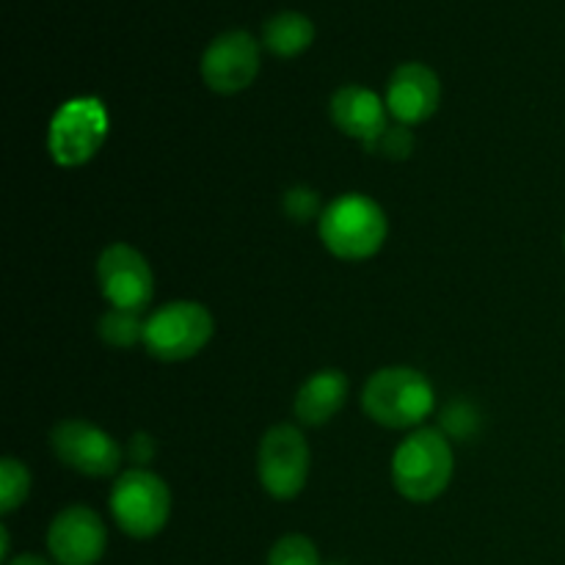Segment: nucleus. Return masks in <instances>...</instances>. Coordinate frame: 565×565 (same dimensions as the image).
Here are the masks:
<instances>
[{"mask_svg":"<svg viewBox=\"0 0 565 565\" xmlns=\"http://www.w3.org/2000/svg\"><path fill=\"white\" fill-rule=\"evenodd\" d=\"M97 279L114 309L143 312L154 296V274L147 257L127 243H110L97 259Z\"/></svg>","mask_w":565,"mask_h":565,"instance_id":"nucleus-8","label":"nucleus"},{"mask_svg":"<svg viewBox=\"0 0 565 565\" xmlns=\"http://www.w3.org/2000/svg\"><path fill=\"white\" fill-rule=\"evenodd\" d=\"M28 491H31V475L25 463L17 458H3L0 461V511H17L28 500Z\"/></svg>","mask_w":565,"mask_h":565,"instance_id":"nucleus-17","label":"nucleus"},{"mask_svg":"<svg viewBox=\"0 0 565 565\" xmlns=\"http://www.w3.org/2000/svg\"><path fill=\"white\" fill-rule=\"evenodd\" d=\"M362 408L373 423L384 428H419L434 414L436 395L430 381L419 370L395 364L370 375L362 390Z\"/></svg>","mask_w":565,"mask_h":565,"instance_id":"nucleus-3","label":"nucleus"},{"mask_svg":"<svg viewBox=\"0 0 565 565\" xmlns=\"http://www.w3.org/2000/svg\"><path fill=\"white\" fill-rule=\"evenodd\" d=\"M441 81L430 66L419 61L401 64L386 86V110L401 125H419L439 110Z\"/></svg>","mask_w":565,"mask_h":565,"instance_id":"nucleus-12","label":"nucleus"},{"mask_svg":"<svg viewBox=\"0 0 565 565\" xmlns=\"http://www.w3.org/2000/svg\"><path fill=\"white\" fill-rule=\"evenodd\" d=\"M108 136V110L99 99L77 97L58 108L50 121L47 147L58 166L75 169L88 163Z\"/></svg>","mask_w":565,"mask_h":565,"instance_id":"nucleus-6","label":"nucleus"},{"mask_svg":"<svg viewBox=\"0 0 565 565\" xmlns=\"http://www.w3.org/2000/svg\"><path fill=\"white\" fill-rule=\"evenodd\" d=\"M331 565H342V563H331Z\"/></svg>","mask_w":565,"mask_h":565,"instance_id":"nucleus-22","label":"nucleus"},{"mask_svg":"<svg viewBox=\"0 0 565 565\" xmlns=\"http://www.w3.org/2000/svg\"><path fill=\"white\" fill-rule=\"evenodd\" d=\"M108 505L121 533L147 541L169 524L171 491L160 475L149 472V469H130L116 478Z\"/></svg>","mask_w":565,"mask_h":565,"instance_id":"nucleus-4","label":"nucleus"},{"mask_svg":"<svg viewBox=\"0 0 565 565\" xmlns=\"http://www.w3.org/2000/svg\"><path fill=\"white\" fill-rule=\"evenodd\" d=\"M143 326L147 320H141V312H127V309H114L103 315L99 320V337H103L105 345L110 348H132L136 342H143Z\"/></svg>","mask_w":565,"mask_h":565,"instance_id":"nucleus-16","label":"nucleus"},{"mask_svg":"<svg viewBox=\"0 0 565 565\" xmlns=\"http://www.w3.org/2000/svg\"><path fill=\"white\" fill-rule=\"evenodd\" d=\"M9 565H50V563L39 555H20V557H14Z\"/></svg>","mask_w":565,"mask_h":565,"instance_id":"nucleus-21","label":"nucleus"},{"mask_svg":"<svg viewBox=\"0 0 565 565\" xmlns=\"http://www.w3.org/2000/svg\"><path fill=\"white\" fill-rule=\"evenodd\" d=\"M318 232L323 246L337 259L362 263L381 252L390 235V221L375 199L364 193H342L334 202L326 204Z\"/></svg>","mask_w":565,"mask_h":565,"instance_id":"nucleus-1","label":"nucleus"},{"mask_svg":"<svg viewBox=\"0 0 565 565\" xmlns=\"http://www.w3.org/2000/svg\"><path fill=\"white\" fill-rule=\"evenodd\" d=\"M348 375L342 370H320L312 379H307L298 390L292 412H296L298 423L309 425V428H320V425L331 423L337 414L342 412L348 401Z\"/></svg>","mask_w":565,"mask_h":565,"instance_id":"nucleus-14","label":"nucleus"},{"mask_svg":"<svg viewBox=\"0 0 565 565\" xmlns=\"http://www.w3.org/2000/svg\"><path fill=\"white\" fill-rule=\"evenodd\" d=\"M563 246H565V235H563Z\"/></svg>","mask_w":565,"mask_h":565,"instance_id":"nucleus-23","label":"nucleus"},{"mask_svg":"<svg viewBox=\"0 0 565 565\" xmlns=\"http://www.w3.org/2000/svg\"><path fill=\"white\" fill-rule=\"evenodd\" d=\"M312 467V452L296 425H274L265 430L257 450V475L274 500H292L303 491Z\"/></svg>","mask_w":565,"mask_h":565,"instance_id":"nucleus-7","label":"nucleus"},{"mask_svg":"<svg viewBox=\"0 0 565 565\" xmlns=\"http://www.w3.org/2000/svg\"><path fill=\"white\" fill-rule=\"evenodd\" d=\"M202 81L215 94H237L259 72V42L248 31L218 33L202 55Z\"/></svg>","mask_w":565,"mask_h":565,"instance_id":"nucleus-10","label":"nucleus"},{"mask_svg":"<svg viewBox=\"0 0 565 565\" xmlns=\"http://www.w3.org/2000/svg\"><path fill=\"white\" fill-rule=\"evenodd\" d=\"M367 152H379L390 160H406L414 152V132L408 125H390L379 136V141L370 143Z\"/></svg>","mask_w":565,"mask_h":565,"instance_id":"nucleus-19","label":"nucleus"},{"mask_svg":"<svg viewBox=\"0 0 565 565\" xmlns=\"http://www.w3.org/2000/svg\"><path fill=\"white\" fill-rule=\"evenodd\" d=\"M329 114L337 130L345 132L348 138L362 141L364 149L379 141L381 132L390 127V121H386V116H390L386 99H381L373 88L359 86V83L337 88L329 103Z\"/></svg>","mask_w":565,"mask_h":565,"instance_id":"nucleus-13","label":"nucleus"},{"mask_svg":"<svg viewBox=\"0 0 565 565\" xmlns=\"http://www.w3.org/2000/svg\"><path fill=\"white\" fill-rule=\"evenodd\" d=\"M50 447L64 467L86 478H110L121 467V447L114 436L86 419H61L50 434Z\"/></svg>","mask_w":565,"mask_h":565,"instance_id":"nucleus-9","label":"nucleus"},{"mask_svg":"<svg viewBox=\"0 0 565 565\" xmlns=\"http://www.w3.org/2000/svg\"><path fill=\"white\" fill-rule=\"evenodd\" d=\"M108 546V530L97 511L70 505L50 522L47 550L58 565H97Z\"/></svg>","mask_w":565,"mask_h":565,"instance_id":"nucleus-11","label":"nucleus"},{"mask_svg":"<svg viewBox=\"0 0 565 565\" xmlns=\"http://www.w3.org/2000/svg\"><path fill=\"white\" fill-rule=\"evenodd\" d=\"M315 22L301 11H279L263 25V44L276 58H296L312 47Z\"/></svg>","mask_w":565,"mask_h":565,"instance_id":"nucleus-15","label":"nucleus"},{"mask_svg":"<svg viewBox=\"0 0 565 565\" xmlns=\"http://www.w3.org/2000/svg\"><path fill=\"white\" fill-rule=\"evenodd\" d=\"M281 207H285L287 218H292L296 224H307V221L318 218L323 215L326 207H320V196L312 191V188H292V191L285 193V202H281Z\"/></svg>","mask_w":565,"mask_h":565,"instance_id":"nucleus-20","label":"nucleus"},{"mask_svg":"<svg viewBox=\"0 0 565 565\" xmlns=\"http://www.w3.org/2000/svg\"><path fill=\"white\" fill-rule=\"evenodd\" d=\"M215 320L199 301H171L154 309L143 326V348L160 362H185L213 340Z\"/></svg>","mask_w":565,"mask_h":565,"instance_id":"nucleus-5","label":"nucleus"},{"mask_svg":"<svg viewBox=\"0 0 565 565\" xmlns=\"http://www.w3.org/2000/svg\"><path fill=\"white\" fill-rule=\"evenodd\" d=\"M265 565H320L318 546L307 535H285L268 552Z\"/></svg>","mask_w":565,"mask_h":565,"instance_id":"nucleus-18","label":"nucleus"},{"mask_svg":"<svg viewBox=\"0 0 565 565\" xmlns=\"http://www.w3.org/2000/svg\"><path fill=\"white\" fill-rule=\"evenodd\" d=\"M456 469L452 447L436 428H417L392 456V483L408 502H434L447 491Z\"/></svg>","mask_w":565,"mask_h":565,"instance_id":"nucleus-2","label":"nucleus"}]
</instances>
